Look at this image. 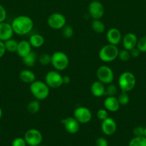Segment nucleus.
Returning a JSON list of instances; mask_svg holds the SVG:
<instances>
[{"label": "nucleus", "mask_w": 146, "mask_h": 146, "mask_svg": "<svg viewBox=\"0 0 146 146\" xmlns=\"http://www.w3.org/2000/svg\"><path fill=\"white\" fill-rule=\"evenodd\" d=\"M28 146H30V145H28Z\"/></svg>", "instance_id": "obj_45"}, {"label": "nucleus", "mask_w": 146, "mask_h": 146, "mask_svg": "<svg viewBox=\"0 0 146 146\" xmlns=\"http://www.w3.org/2000/svg\"><path fill=\"white\" fill-rule=\"evenodd\" d=\"M2 115H3V112H2V110H1V107H0V120H1V117H2Z\"/></svg>", "instance_id": "obj_41"}, {"label": "nucleus", "mask_w": 146, "mask_h": 146, "mask_svg": "<svg viewBox=\"0 0 146 146\" xmlns=\"http://www.w3.org/2000/svg\"><path fill=\"white\" fill-rule=\"evenodd\" d=\"M62 36L65 38H70L72 37L73 34H74V30H73L72 27L71 26L66 24L62 29Z\"/></svg>", "instance_id": "obj_27"}, {"label": "nucleus", "mask_w": 146, "mask_h": 146, "mask_svg": "<svg viewBox=\"0 0 146 146\" xmlns=\"http://www.w3.org/2000/svg\"><path fill=\"white\" fill-rule=\"evenodd\" d=\"M69 63V57L62 51H56L51 55V64L56 71L65 70L68 67Z\"/></svg>", "instance_id": "obj_5"}, {"label": "nucleus", "mask_w": 146, "mask_h": 146, "mask_svg": "<svg viewBox=\"0 0 146 146\" xmlns=\"http://www.w3.org/2000/svg\"><path fill=\"white\" fill-rule=\"evenodd\" d=\"M137 37L134 33H127L122 38L123 48L130 51L133 48L136 47L137 43Z\"/></svg>", "instance_id": "obj_16"}, {"label": "nucleus", "mask_w": 146, "mask_h": 146, "mask_svg": "<svg viewBox=\"0 0 146 146\" xmlns=\"http://www.w3.org/2000/svg\"><path fill=\"white\" fill-rule=\"evenodd\" d=\"M11 25L14 34L19 36H24L32 30L34 21L28 16L20 15L13 19Z\"/></svg>", "instance_id": "obj_1"}, {"label": "nucleus", "mask_w": 146, "mask_h": 146, "mask_svg": "<svg viewBox=\"0 0 146 146\" xmlns=\"http://www.w3.org/2000/svg\"><path fill=\"white\" fill-rule=\"evenodd\" d=\"M97 78L98 81L104 84H109L113 83L114 80V72L113 69L108 66H100L97 70Z\"/></svg>", "instance_id": "obj_6"}, {"label": "nucleus", "mask_w": 146, "mask_h": 146, "mask_svg": "<svg viewBox=\"0 0 146 146\" xmlns=\"http://www.w3.org/2000/svg\"><path fill=\"white\" fill-rule=\"evenodd\" d=\"M74 118L81 124H86L90 122L92 118L91 111L84 106L77 107L74 111Z\"/></svg>", "instance_id": "obj_10"}, {"label": "nucleus", "mask_w": 146, "mask_h": 146, "mask_svg": "<svg viewBox=\"0 0 146 146\" xmlns=\"http://www.w3.org/2000/svg\"><path fill=\"white\" fill-rule=\"evenodd\" d=\"M117 100H118L120 105L125 106L130 101V97H129L127 92H122L117 97Z\"/></svg>", "instance_id": "obj_32"}, {"label": "nucleus", "mask_w": 146, "mask_h": 146, "mask_svg": "<svg viewBox=\"0 0 146 146\" xmlns=\"http://www.w3.org/2000/svg\"><path fill=\"white\" fill-rule=\"evenodd\" d=\"M144 136L146 138V128H145V132H144Z\"/></svg>", "instance_id": "obj_42"}, {"label": "nucleus", "mask_w": 146, "mask_h": 146, "mask_svg": "<svg viewBox=\"0 0 146 146\" xmlns=\"http://www.w3.org/2000/svg\"><path fill=\"white\" fill-rule=\"evenodd\" d=\"M145 128L142 126H137L133 129V135L135 136H144Z\"/></svg>", "instance_id": "obj_35"}, {"label": "nucleus", "mask_w": 146, "mask_h": 146, "mask_svg": "<svg viewBox=\"0 0 146 146\" xmlns=\"http://www.w3.org/2000/svg\"><path fill=\"white\" fill-rule=\"evenodd\" d=\"M7 11L1 4H0V23L3 22L7 19Z\"/></svg>", "instance_id": "obj_37"}, {"label": "nucleus", "mask_w": 146, "mask_h": 146, "mask_svg": "<svg viewBox=\"0 0 146 146\" xmlns=\"http://www.w3.org/2000/svg\"><path fill=\"white\" fill-rule=\"evenodd\" d=\"M95 146H108L107 139L103 137H100L95 141Z\"/></svg>", "instance_id": "obj_36"}, {"label": "nucleus", "mask_w": 146, "mask_h": 146, "mask_svg": "<svg viewBox=\"0 0 146 146\" xmlns=\"http://www.w3.org/2000/svg\"><path fill=\"white\" fill-rule=\"evenodd\" d=\"M88 11L92 19H100L104 15V7L100 1L94 0V1H92L89 4Z\"/></svg>", "instance_id": "obj_11"}, {"label": "nucleus", "mask_w": 146, "mask_h": 146, "mask_svg": "<svg viewBox=\"0 0 146 146\" xmlns=\"http://www.w3.org/2000/svg\"><path fill=\"white\" fill-rule=\"evenodd\" d=\"M106 38L109 44L117 46L122 41L121 32L118 29L111 28L107 31Z\"/></svg>", "instance_id": "obj_15"}, {"label": "nucleus", "mask_w": 146, "mask_h": 146, "mask_svg": "<svg viewBox=\"0 0 146 146\" xmlns=\"http://www.w3.org/2000/svg\"><path fill=\"white\" fill-rule=\"evenodd\" d=\"M91 27L93 31L97 34H102L105 30V25L100 19H93Z\"/></svg>", "instance_id": "obj_23"}, {"label": "nucleus", "mask_w": 146, "mask_h": 146, "mask_svg": "<svg viewBox=\"0 0 146 146\" xmlns=\"http://www.w3.org/2000/svg\"><path fill=\"white\" fill-rule=\"evenodd\" d=\"M27 111L31 114H36L40 110V102L39 100H33L28 104L27 106Z\"/></svg>", "instance_id": "obj_24"}, {"label": "nucleus", "mask_w": 146, "mask_h": 146, "mask_svg": "<svg viewBox=\"0 0 146 146\" xmlns=\"http://www.w3.org/2000/svg\"><path fill=\"white\" fill-rule=\"evenodd\" d=\"M14 34L11 24H9L5 21L0 23V41L4 42L7 40L11 38Z\"/></svg>", "instance_id": "obj_14"}, {"label": "nucleus", "mask_w": 146, "mask_h": 146, "mask_svg": "<svg viewBox=\"0 0 146 146\" xmlns=\"http://www.w3.org/2000/svg\"><path fill=\"white\" fill-rule=\"evenodd\" d=\"M27 144L23 138H16L13 140L11 146H27Z\"/></svg>", "instance_id": "obj_34"}, {"label": "nucleus", "mask_w": 146, "mask_h": 146, "mask_svg": "<svg viewBox=\"0 0 146 146\" xmlns=\"http://www.w3.org/2000/svg\"><path fill=\"white\" fill-rule=\"evenodd\" d=\"M50 88L45 82L42 81H34L29 86V91L35 99L44 100L50 95Z\"/></svg>", "instance_id": "obj_2"}, {"label": "nucleus", "mask_w": 146, "mask_h": 146, "mask_svg": "<svg viewBox=\"0 0 146 146\" xmlns=\"http://www.w3.org/2000/svg\"><path fill=\"white\" fill-rule=\"evenodd\" d=\"M97 117L101 121H104L107 118H108V111L105 108H100L97 112Z\"/></svg>", "instance_id": "obj_33"}, {"label": "nucleus", "mask_w": 146, "mask_h": 146, "mask_svg": "<svg viewBox=\"0 0 146 146\" xmlns=\"http://www.w3.org/2000/svg\"><path fill=\"white\" fill-rule=\"evenodd\" d=\"M37 59H38V58H37V54L35 52H34V51H31L28 55L24 56V58H22V61L24 64L26 66L28 67L34 66L35 65L36 62H37Z\"/></svg>", "instance_id": "obj_22"}, {"label": "nucleus", "mask_w": 146, "mask_h": 146, "mask_svg": "<svg viewBox=\"0 0 146 146\" xmlns=\"http://www.w3.org/2000/svg\"><path fill=\"white\" fill-rule=\"evenodd\" d=\"M19 78L23 83L30 84L35 81L36 76L31 70L24 69L19 73Z\"/></svg>", "instance_id": "obj_20"}, {"label": "nucleus", "mask_w": 146, "mask_h": 146, "mask_svg": "<svg viewBox=\"0 0 146 146\" xmlns=\"http://www.w3.org/2000/svg\"><path fill=\"white\" fill-rule=\"evenodd\" d=\"M128 146H146V138L145 136H135L130 141Z\"/></svg>", "instance_id": "obj_26"}, {"label": "nucleus", "mask_w": 146, "mask_h": 146, "mask_svg": "<svg viewBox=\"0 0 146 146\" xmlns=\"http://www.w3.org/2000/svg\"><path fill=\"white\" fill-rule=\"evenodd\" d=\"M101 131L104 135H112L117 131V123L113 118H107L102 121Z\"/></svg>", "instance_id": "obj_13"}, {"label": "nucleus", "mask_w": 146, "mask_h": 146, "mask_svg": "<svg viewBox=\"0 0 146 146\" xmlns=\"http://www.w3.org/2000/svg\"><path fill=\"white\" fill-rule=\"evenodd\" d=\"M63 84H68L70 83V78L68 76H62Z\"/></svg>", "instance_id": "obj_40"}, {"label": "nucleus", "mask_w": 146, "mask_h": 146, "mask_svg": "<svg viewBox=\"0 0 146 146\" xmlns=\"http://www.w3.org/2000/svg\"><path fill=\"white\" fill-rule=\"evenodd\" d=\"M0 133H1V130H0Z\"/></svg>", "instance_id": "obj_44"}, {"label": "nucleus", "mask_w": 146, "mask_h": 146, "mask_svg": "<svg viewBox=\"0 0 146 146\" xmlns=\"http://www.w3.org/2000/svg\"><path fill=\"white\" fill-rule=\"evenodd\" d=\"M66 131L70 134H75L80 131V123L73 117H67L61 120Z\"/></svg>", "instance_id": "obj_12"}, {"label": "nucleus", "mask_w": 146, "mask_h": 146, "mask_svg": "<svg viewBox=\"0 0 146 146\" xmlns=\"http://www.w3.org/2000/svg\"><path fill=\"white\" fill-rule=\"evenodd\" d=\"M130 56H131V57H133V58H137V57H138L139 56H140V53L141 52L139 51V49L137 48V47H135V48H133V49L130 50Z\"/></svg>", "instance_id": "obj_38"}, {"label": "nucleus", "mask_w": 146, "mask_h": 146, "mask_svg": "<svg viewBox=\"0 0 146 146\" xmlns=\"http://www.w3.org/2000/svg\"><path fill=\"white\" fill-rule=\"evenodd\" d=\"M120 104L115 96H107L104 100V107L110 112H117L120 109Z\"/></svg>", "instance_id": "obj_18"}, {"label": "nucleus", "mask_w": 146, "mask_h": 146, "mask_svg": "<svg viewBox=\"0 0 146 146\" xmlns=\"http://www.w3.org/2000/svg\"><path fill=\"white\" fill-rule=\"evenodd\" d=\"M45 83L50 88H57L63 85L62 76L57 71H50L45 75Z\"/></svg>", "instance_id": "obj_8"}, {"label": "nucleus", "mask_w": 146, "mask_h": 146, "mask_svg": "<svg viewBox=\"0 0 146 146\" xmlns=\"http://www.w3.org/2000/svg\"><path fill=\"white\" fill-rule=\"evenodd\" d=\"M28 41L33 48H40V47L42 46L45 41L44 36L40 34H32L29 37Z\"/></svg>", "instance_id": "obj_21"}, {"label": "nucleus", "mask_w": 146, "mask_h": 146, "mask_svg": "<svg viewBox=\"0 0 146 146\" xmlns=\"http://www.w3.org/2000/svg\"><path fill=\"white\" fill-rule=\"evenodd\" d=\"M4 45H5L6 51L10 53L17 52V46H18V41L15 39H13L12 38L7 40L4 41Z\"/></svg>", "instance_id": "obj_25"}, {"label": "nucleus", "mask_w": 146, "mask_h": 146, "mask_svg": "<svg viewBox=\"0 0 146 146\" xmlns=\"http://www.w3.org/2000/svg\"><path fill=\"white\" fill-rule=\"evenodd\" d=\"M24 140L27 145L39 146L42 142V135L39 130L31 128L26 131L24 133Z\"/></svg>", "instance_id": "obj_7"}, {"label": "nucleus", "mask_w": 146, "mask_h": 146, "mask_svg": "<svg viewBox=\"0 0 146 146\" xmlns=\"http://www.w3.org/2000/svg\"><path fill=\"white\" fill-rule=\"evenodd\" d=\"M6 48L4 45V42L2 41H0V58L4 56V54L6 53Z\"/></svg>", "instance_id": "obj_39"}, {"label": "nucleus", "mask_w": 146, "mask_h": 146, "mask_svg": "<svg viewBox=\"0 0 146 146\" xmlns=\"http://www.w3.org/2000/svg\"><path fill=\"white\" fill-rule=\"evenodd\" d=\"M38 61L42 66L49 65L51 64V55L49 54H42L38 57Z\"/></svg>", "instance_id": "obj_30"}, {"label": "nucleus", "mask_w": 146, "mask_h": 146, "mask_svg": "<svg viewBox=\"0 0 146 146\" xmlns=\"http://www.w3.org/2000/svg\"><path fill=\"white\" fill-rule=\"evenodd\" d=\"M39 146H47V145H40Z\"/></svg>", "instance_id": "obj_43"}, {"label": "nucleus", "mask_w": 146, "mask_h": 146, "mask_svg": "<svg viewBox=\"0 0 146 146\" xmlns=\"http://www.w3.org/2000/svg\"><path fill=\"white\" fill-rule=\"evenodd\" d=\"M130 57H131V56H130V51H128V50L125 49V48H123V49L119 51L117 58L121 61H123V62L127 61L130 59Z\"/></svg>", "instance_id": "obj_29"}, {"label": "nucleus", "mask_w": 146, "mask_h": 146, "mask_svg": "<svg viewBox=\"0 0 146 146\" xmlns=\"http://www.w3.org/2000/svg\"><path fill=\"white\" fill-rule=\"evenodd\" d=\"M119 49L117 46L107 44L100 48L99 51V58L104 63H110L115 61L118 56Z\"/></svg>", "instance_id": "obj_4"}, {"label": "nucleus", "mask_w": 146, "mask_h": 146, "mask_svg": "<svg viewBox=\"0 0 146 146\" xmlns=\"http://www.w3.org/2000/svg\"><path fill=\"white\" fill-rule=\"evenodd\" d=\"M47 24L52 29H62L66 25V18L60 13H53L47 18Z\"/></svg>", "instance_id": "obj_9"}, {"label": "nucleus", "mask_w": 146, "mask_h": 146, "mask_svg": "<svg viewBox=\"0 0 146 146\" xmlns=\"http://www.w3.org/2000/svg\"><path fill=\"white\" fill-rule=\"evenodd\" d=\"M117 88L115 84H107V87H105V94L104 95L107 96H115L117 94Z\"/></svg>", "instance_id": "obj_28"}, {"label": "nucleus", "mask_w": 146, "mask_h": 146, "mask_svg": "<svg viewBox=\"0 0 146 146\" xmlns=\"http://www.w3.org/2000/svg\"><path fill=\"white\" fill-rule=\"evenodd\" d=\"M118 85L122 92H130L136 85L135 76L130 71H125L119 76Z\"/></svg>", "instance_id": "obj_3"}, {"label": "nucleus", "mask_w": 146, "mask_h": 146, "mask_svg": "<svg viewBox=\"0 0 146 146\" xmlns=\"http://www.w3.org/2000/svg\"><path fill=\"white\" fill-rule=\"evenodd\" d=\"M31 48H32V46H31L30 43L29 42V41H27V40H21L19 42H18L17 54H18L20 58H22L32 51Z\"/></svg>", "instance_id": "obj_17"}, {"label": "nucleus", "mask_w": 146, "mask_h": 146, "mask_svg": "<svg viewBox=\"0 0 146 146\" xmlns=\"http://www.w3.org/2000/svg\"><path fill=\"white\" fill-rule=\"evenodd\" d=\"M90 91H91L92 94L94 97L97 98H100V97L104 96L105 94V86L103 83L100 82V81H96L92 84L90 86Z\"/></svg>", "instance_id": "obj_19"}, {"label": "nucleus", "mask_w": 146, "mask_h": 146, "mask_svg": "<svg viewBox=\"0 0 146 146\" xmlns=\"http://www.w3.org/2000/svg\"><path fill=\"white\" fill-rule=\"evenodd\" d=\"M139 51L142 53L146 52V36L140 37L137 39V46H136Z\"/></svg>", "instance_id": "obj_31"}]
</instances>
